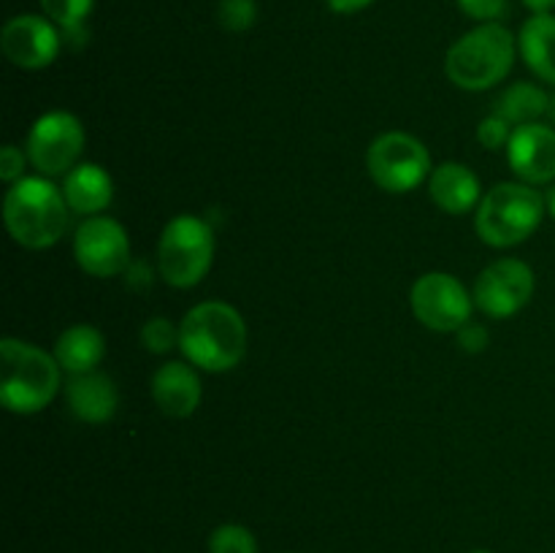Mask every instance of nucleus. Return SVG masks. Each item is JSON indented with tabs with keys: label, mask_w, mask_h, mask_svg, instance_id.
Returning a JSON list of instances; mask_svg holds the SVG:
<instances>
[{
	"label": "nucleus",
	"mask_w": 555,
	"mask_h": 553,
	"mask_svg": "<svg viewBox=\"0 0 555 553\" xmlns=\"http://www.w3.org/2000/svg\"><path fill=\"white\" fill-rule=\"evenodd\" d=\"M518 57V36L499 22H480L444 54V74L455 87L482 92L507 79Z\"/></svg>",
	"instance_id": "obj_4"
},
{
	"label": "nucleus",
	"mask_w": 555,
	"mask_h": 553,
	"mask_svg": "<svg viewBox=\"0 0 555 553\" xmlns=\"http://www.w3.org/2000/svg\"><path fill=\"white\" fill-rule=\"evenodd\" d=\"M209 553H258V540L242 524H222L209 535Z\"/></svg>",
	"instance_id": "obj_22"
},
{
	"label": "nucleus",
	"mask_w": 555,
	"mask_h": 553,
	"mask_svg": "<svg viewBox=\"0 0 555 553\" xmlns=\"http://www.w3.org/2000/svg\"><path fill=\"white\" fill-rule=\"evenodd\" d=\"M63 195L68 201L70 211L95 217L112 204L114 182L106 168H101L98 163H79V166L65 173Z\"/></svg>",
	"instance_id": "obj_17"
},
{
	"label": "nucleus",
	"mask_w": 555,
	"mask_h": 553,
	"mask_svg": "<svg viewBox=\"0 0 555 553\" xmlns=\"http://www.w3.org/2000/svg\"><path fill=\"white\" fill-rule=\"evenodd\" d=\"M509 139H513V128H509V125L504 123L502 117H496L493 112L488 114V117L480 123V128H477V141L491 152L507 150Z\"/></svg>",
	"instance_id": "obj_25"
},
{
	"label": "nucleus",
	"mask_w": 555,
	"mask_h": 553,
	"mask_svg": "<svg viewBox=\"0 0 555 553\" xmlns=\"http://www.w3.org/2000/svg\"><path fill=\"white\" fill-rule=\"evenodd\" d=\"M545 215V195L540 190L526 182H499L477 206L475 231L491 247L507 249L537 233Z\"/></svg>",
	"instance_id": "obj_5"
},
{
	"label": "nucleus",
	"mask_w": 555,
	"mask_h": 553,
	"mask_svg": "<svg viewBox=\"0 0 555 553\" xmlns=\"http://www.w3.org/2000/svg\"><path fill=\"white\" fill-rule=\"evenodd\" d=\"M141 345L146 352L166 356L173 347H179V325H173L168 318H150L141 325Z\"/></svg>",
	"instance_id": "obj_23"
},
{
	"label": "nucleus",
	"mask_w": 555,
	"mask_h": 553,
	"mask_svg": "<svg viewBox=\"0 0 555 553\" xmlns=\"http://www.w3.org/2000/svg\"><path fill=\"white\" fill-rule=\"evenodd\" d=\"M179 350L204 372H231L247 352V323L225 301H204L179 323Z\"/></svg>",
	"instance_id": "obj_1"
},
{
	"label": "nucleus",
	"mask_w": 555,
	"mask_h": 553,
	"mask_svg": "<svg viewBox=\"0 0 555 553\" xmlns=\"http://www.w3.org/2000/svg\"><path fill=\"white\" fill-rule=\"evenodd\" d=\"M85 150V125L70 112H47L27 133V160L41 177H60L79 166Z\"/></svg>",
	"instance_id": "obj_8"
},
{
	"label": "nucleus",
	"mask_w": 555,
	"mask_h": 553,
	"mask_svg": "<svg viewBox=\"0 0 555 553\" xmlns=\"http://www.w3.org/2000/svg\"><path fill=\"white\" fill-rule=\"evenodd\" d=\"M524 5L531 14H553L555 11V0H524Z\"/></svg>",
	"instance_id": "obj_30"
},
{
	"label": "nucleus",
	"mask_w": 555,
	"mask_h": 553,
	"mask_svg": "<svg viewBox=\"0 0 555 553\" xmlns=\"http://www.w3.org/2000/svg\"><path fill=\"white\" fill-rule=\"evenodd\" d=\"M410 307L415 318L426 329L439 334H459L475 312V298L466 291L464 282L455 280L448 271H428L417 276L410 291Z\"/></svg>",
	"instance_id": "obj_9"
},
{
	"label": "nucleus",
	"mask_w": 555,
	"mask_h": 553,
	"mask_svg": "<svg viewBox=\"0 0 555 553\" xmlns=\"http://www.w3.org/2000/svg\"><path fill=\"white\" fill-rule=\"evenodd\" d=\"M545 206H547V215H551L553 220H555V182L551 184V188H547V193H545Z\"/></svg>",
	"instance_id": "obj_31"
},
{
	"label": "nucleus",
	"mask_w": 555,
	"mask_h": 553,
	"mask_svg": "<svg viewBox=\"0 0 555 553\" xmlns=\"http://www.w3.org/2000/svg\"><path fill=\"white\" fill-rule=\"evenodd\" d=\"M518 52L531 74L555 87V16L531 14L518 33Z\"/></svg>",
	"instance_id": "obj_18"
},
{
	"label": "nucleus",
	"mask_w": 555,
	"mask_h": 553,
	"mask_svg": "<svg viewBox=\"0 0 555 553\" xmlns=\"http://www.w3.org/2000/svg\"><path fill=\"white\" fill-rule=\"evenodd\" d=\"M469 553H491V551H469Z\"/></svg>",
	"instance_id": "obj_33"
},
{
	"label": "nucleus",
	"mask_w": 555,
	"mask_h": 553,
	"mask_svg": "<svg viewBox=\"0 0 555 553\" xmlns=\"http://www.w3.org/2000/svg\"><path fill=\"white\" fill-rule=\"evenodd\" d=\"M325 3H328V9L334 11V14L350 16V14H358V11L369 9L374 0H325Z\"/></svg>",
	"instance_id": "obj_29"
},
{
	"label": "nucleus",
	"mask_w": 555,
	"mask_h": 553,
	"mask_svg": "<svg viewBox=\"0 0 555 553\" xmlns=\"http://www.w3.org/2000/svg\"><path fill=\"white\" fill-rule=\"evenodd\" d=\"M534 296V271L518 258H499L480 271L472 298L482 314L504 320L518 314Z\"/></svg>",
	"instance_id": "obj_10"
},
{
	"label": "nucleus",
	"mask_w": 555,
	"mask_h": 553,
	"mask_svg": "<svg viewBox=\"0 0 555 553\" xmlns=\"http://www.w3.org/2000/svg\"><path fill=\"white\" fill-rule=\"evenodd\" d=\"M215 231L195 215H179L166 222L157 244V271L171 287H193L215 263Z\"/></svg>",
	"instance_id": "obj_6"
},
{
	"label": "nucleus",
	"mask_w": 555,
	"mask_h": 553,
	"mask_svg": "<svg viewBox=\"0 0 555 553\" xmlns=\"http://www.w3.org/2000/svg\"><path fill=\"white\" fill-rule=\"evenodd\" d=\"M547 106H551V95L540 85L515 81L493 101V114L515 130L520 125L540 123L542 117H547Z\"/></svg>",
	"instance_id": "obj_20"
},
{
	"label": "nucleus",
	"mask_w": 555,
	"mask_h": 553,
	"mask_svg": "<svg viewBox=\"0 0 555 553\" xmlns=\"http://www.w3.org/2000/svg\"><path fill=\"white\" fill-rule=\"evenodd\" d=\"M43 16L63 30V36H81L87 16L92 14L95 0H38Z\"/></svg>",
	"instance_id": "obj_21"
},
{
	"label": "nucleus",
	"mask_w": 555,
	"mask_h": 553,
	"mask_svg": "<svg viewBox=\"0 0 555 553\" xmlns=\"http://www.w3.org/2000/svg\"><path fill=\"white\" fill-rule=\"evenodd\" d=\"M60 372L54 352L5 336L0 342V404L14 415H36L57 396Z\"/></svg>",
	"instance_id": "obj_3"
},
{
	"label": "nucleus",
	"mask_w": 555,
	"mask_h": 553,
	"mask_svg": "<svg viewBox=\"0 0 555 553\" xmlns=\"http://www.w3.org/2000/svg\"><path fill=\"white\" fill-rule=\"evenodd\" d=\"M103 356H106V339L95 325L76 323L65 329L54 342V358H57L60 369H65L68 374L95 372Z\"/></svg>",
	"instance_id": "obj_19"
},
{
	"label": "nucleus",
	"mask_w": 555,
	"mask_h": 553,
	"mask_svg": "<svg viewBox=\"0 0 555 553\" xmlns=\"http://www.w3.org/2000/svg\"><path fill=\"white\" fill-rule=\"evenodd\" d=\"M74 255L79 269L98 280L122 274L130 266L128 231L114 217H87L74 233Z\"/></svg>",
	"instance_id": "obj_11"
},
{
	"label": "nucleus",
	"mask_w": 555,
	"mask_h": 553,
	"mask_svg": "<svg viewBox=\"0 0 555 553\" xmlns=\"http://www.w3.org/2000/svg\"><path fill=\"white\" fill-rule=\"evenodd\" d=\"M455 3L475 22H496L507 11V0H455Z\"/></svg>",
	"instance_id": "obj_26"
},
{
	"label": "nucleus",
	"mask_w": 555,
	"mask_h": 553,
	"mask_svg": "<svg viewBox=\"0 0 555 553\" xmlns=\"http://www.w3.org/2000/svg\"><path fill=\"white\" fill-rule=\"evenodd\" d=\"M428 195L444 215H466L480 206L482 188L477 173L464 163H442L428 177Z\"/></svg>",
	"instance_id": "obj_16"
},
{
	"label": "nucleus",
	"mask_w": 555,
	"mask_h": 553,
	"mask_svg": "<svg viewBox=\"0 0 555 553\" xmlns=\"http://www.w3.org/2000/svg\"><path fill=\"white\" fill-rule=\"evenodd\" d=\"M70 206L47 177H22L5 193L3 220L11 239L25 249H47L63 239Z\"/></svg>",
	"instance_id": "obj_2"
},
{
	"label": "nucleus",
	"mask_w": 555,
	"mask_h": 553,
	"mask_svg": "<svg viewBox=\"0 0 555 553\" xmlns=\"http://www.w3.org/2000/svg\"><path fill=\"white\" fill-rule=\"evenodd\" d=\"M217 22L228 33H244L258 22V3L255 0H220L217 3Z\"/></svg>",
	"instance_id": "obj_24"
},
{
	"label": "nucleus",
	"mask_w": 555,
	"mask_h": 553,
	"mask_svg": "<svg viewBox=\"0 0 555 553\" xmlns=\"http://www.w3.org/2000/svg\"><path fill=\"white\" fill-rule=\"evenodd\" d=\"M65 399H68V410L74 412L76 421L81 423H106L112 421L114 412L119 407L117 385L108 374L103 372H85V374H70L65 383Z\"/></svg>",
	"instance_id": "obj_15"
},
{
	"label": "nucleus",
	"mask_w": 555,
	"mask_h": 553,
	"mask_svg": "<svg viewBox=\"0 0 555 553\" xmlns=\"http://www.w3.org/2000/svg\"><path fill=\"white\" fill-rule=\"evenodd\" d=\"M25 163H27V152H22L20 146L5 144L0 150V179L9 184L20 182L25 177Z\"/></svg>",
	"instance_id": "obj_27"
},
{
	"label": "nucleus",
	"mask_w": 555,
	"mask_h": 553,
	"mask_svg": "<svg viewBox=\"0 0 555 553\" xmlns=\"http://www.w3.org/2000/svg\"><path fill=\"white\" fill-rule=\"evenodd\" d=\"M459 345L464 347L466 352H482L488 347V331L486 325L480 323H466L464 329L459 331Z\"/></svg>",
	"instance_id": "obj_28"
},
{
	"label": "nucleus",
	"mask_w": 555,
	"mask_h": 553,
	"mask_svg": "<svg viewBox=\"0 0 555 553\" xmlns=\"http://www.w3.org/2000/svg\"><path fill=\"white\" fill-rule=\"evenodd\" d=\"M201 377L190 361H166L152 374V399L168 417H190L201 404Z\"/></svg>",
	"instance_id": "obj_14"
},
{
	"label": "nucleus",
	"mask_w": 555,
	"mask_h": 553,
	"mask_svg": "<svg viewBox=\"0 0 555 553\" xmlns=\"http://www.w3.org/2000/svg\"><path fill=\"white\" fill-rule=\"evenodd\" d=\"M547 119H551V125L555 128V95H551V106H547Z\"/></svg>",
	"instance_id": "obj_32"
},
{
	"label": "nucleus",
	"mask_w": 555,
	"mask_h": 553,
	"mask_svg": "<svg viewBox=\"0 0 555 553\" xmlns=\"http://www.w3.org/2000/svg\"><path fill=\"white\" fill-rule=\"evenodd\" d=\"M0 49H3L5 60L16 68H47L57 60L60 49H63V30L47 16H11L0 33Z\"/></svg>",
	"instance_id": "obj_12"
},
{
	"label": "nucleus",
	"mask_w": 555,
	"mask_h": 553,
	"mask_svg": "<svg viewBox=\"0 0 555 553\" xmlns=\"http://www.w3.org/2000/svg\"><path fill=\"white\" fill-rule=\"evenodd\" d=\"M369 177L385 193H410L431 177V155L426 144L404 130L377 136L366 152Z\"/></svg>",
	"instance_id": "obj_7"
},
{
	"label": "nucleus",
	"mask_w": 555,
	"mask_h": 553,
	"mask_svg": "<svg viewBox=\"0 0 555 553\" xmlns=\"http://www.w3.org/2000/svg\"><path fill=\"white\" fill-rule=\"evenodd\" d=\"M507 160L518 182L553 184L555 182V128L531 123L513 130L507 144Z\"/></svg>",
	"instance_id": "obj_13"
}]
</instances>
